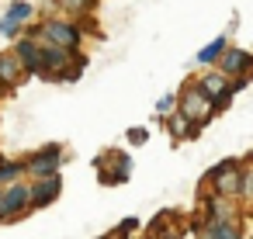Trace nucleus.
I'll return each mask as SVG.
<instances>
[{
    "instance_id": "1",
    "label": "nucleus",
    "mask_w": 253,
    "mask_h": 239,
    "mask_svg": "<svg viewBox=\"0 0 253 239\" xmlns=\"http://www.w3.org/2000/svg\"><path fill=\"white\" fill-rule=\"evenodd\" d=\"M177 108H180V111H184L191 121L205 125V121L215 115V108H218V104H215V101H211V97L201 90V83H191V87H184V94L177 97Z\"/></svg>"
},
{
    "instance_id": "2",
    "label": "nucleus",
    "mask_w": 253,
    "mask_h": 239,
    "mask_svg": "<svg viewBox=\"0 0 253 239\" xmlns=\"http://www.w3.org/2000/svg\"><path fill=\"white\" fill-rule=\"evenodd\" d=\"M32 39H39V42H52V45H63V49H80V39H84V32L77 28V25H70V21H45Z\"/></svg>"
},
{
    "instance_id": "3",
    "label": "nucleus",
    "mask_w": 253,
    "mask_h": 239,
    "mask_svg": "<svg viewBox=\"0 0 253 239\" xmlns=\"http://www.w3.org/2000/svg\"><path fill=\"white\" fill-rule=\"evenodd\" d=\"M198 83H201V90H205V94H208V97H211V101L222 108V104H225L232 94H239V87H243L246 80H229V73H222V70H211V73H205Z\"/></svg>"
},
{
    "instance_id": "4",
    "label": "nucleus",
    "mask_w": 253,
    "mask_h": 239,
    "mask_svg": "<svg viewBox=\"0 0 253 239\" xmlns=\"http://www.w3.org/2000/svg\"><path fill=\"white\" fill-rule=\"evenodd\" d=\"M208 177L215 180V191H218V194H225V198H232V194H239V191H243V173H239V163H236V159L218 163Z\"/></svg>"
},
{
    "instance_id": "5",
    "label": "nucleus",
    "mask_w": 253,
    "mask_h": 239,
    "mask_svg": "<svg viewBox=\"0 0 253 239\" xmlns=\"http://www.w3.org/2000/svg\"><path fill=\"white\" fill-rule=\"evenodd\" d=\"M246 66H253V56H250L246 49L229 45V49L218 56V70L229 73V77H236V80H246Z\"/></svg>"
},
{
    "instance_id": "6",
    "label": "nucleus",
    "mask_w": 253,
    "mask_h": 239,
    "mask_svg": "<svg viewBox=\"0 0 253 239\" xmlns=\"http://www.w3.org/2000/svg\"><path fill=\"white\" fill-rule=\"evenodd\" d=\"M14 52H18V59L25 63L28 73H39V77L45 73V59H42V42L39 39H18Z\"/></svg>"
},
{
    "instance_id": "7",
    "label": "nucleus",
    "mask_w": 253,
    "mask_h": 239,
    "mask_svg": "<svg viewBox=\"0 0 253 239\" xmlns=\"http://www.w3.org/2000/svg\"><path fill=\"white\" fill-rule=\"evenodd\" d=\"M201 239H243V232H239V222L236 218H229L225 211L215 208V218L208 222V229L201 232Z\"/></svg>"
},
{
    "instance_id": "8",
    "label": "nucleus",
    "mask_w": 253,
    "mask_h": 239,
    "mask_svg": "<svg viewBox=\"0 0 253 239\" xmlns=\"http://www.w3.org/2000/svg\"><path fill=\"white\" fill-rule=\"evenodd\" d=\"M25 204H32V187H25V184H11L4 191V198H0V211H4V218L25 211Z\"/></svg>"
},
{
    "instance_id": "9",
    "label": "nucleus",
    "mask_w": 253,
    "mask_h": 239,
    "mask_svg": "<svg viewBox=\"0 0 253 239\" xmlns=\"http://www.w3.org/2000/svg\"><path fill=\"white\" fill-rule=\"evenodd\" d=\"M25 77H28V70L18 59V52H0V87H18Z\"/></svg>"
},
{
    "instance_id": "10",
    "label": "nucleus",
    "mask_w": 253,
    "mask_h": 239,
    "mask_svg": "<svg viewBox=\"0 0 253 239\" xmlns=\"http://www.w3.org/2000/svg\"><path fill=\"white\" fill-rule=\"evenodd\" d=\"M59 156H63V149L59 146H45L42 153H35V156H28V170L35 173V177H49V173H56V166H59Z\"/></svg>"
},
{
    "instance_id": "11",
    "label": "nucleus",
    "mask_w": 253,
    "mask_h": 239,
    "mask_svg": "<svg viewBox=\"0 0 253 239\" xmlns=\"http://www.w3.org/2000/svg\"><path fill=\"white\" fill-rule=\"evenodd\" d=\"M56 194H59V173L39 177V184L32 187V204H35V208H42V204H49Z\"/></svg>"
},
{
    "instance_id": "12",
    "label": "nucleus",
    "mask_w": 253,
    "mask_h": 239,
    "mask_svg": "<svg viewBox=\"0 0 253 239\" xmlns=\"http://www.w3.org/2000/svg\"><path fill=\"white\" fill-rule=\"evenodd\" d=\"M163 125H167V132H170V135H173L177 142H180V139H191V135L198 132V128L191 125V118H187L184 111H177V115H170V118H163Z\"/></svg>"
},
{
    "instance_id": "13",
    "label": "nucleus",
    "mask_w": 253,
    "mask_h": 239,
    "mask_svg": "<svg viewBox=\"0 0 253 239\" xmlns=\"http://www.w3.org/2000/svg\"><path fill=\"white\" fill-rule=\"evenodd\" d=\"M225 49H229V42H225V35H218L215 42H208V45L198 52V63H205V66H208V63H218V56H222Z\"/></svg>"
},
{
    "instance_id": "14",
    "label": "nucleus",
    "mask_w": 253,
    "mask_h": 239,
    "mask_svg": "<svg viewBox=\"0 0 253 239\" xmlns=\"http://www.w3.org/2000/svg\"><path fill=\"white\" fill-rule=\"evenodd\" d=\"M32 11H35L32 4H25V0H14V4L7 7V14H4V18H7V21H14V25H21V21H28V18H32Z\"/></svg>"
},
{
    "instance_id": "15",
    "label": "nucleus",
    "mask_w": 253,
    "mask_h": 239,
    "mask_svg": "<svg viewBox=\"0 0 253 239\" xmlns=\"http://www.w3.org/2000/svg\"><path fill=\"white\" fill-rule=\"evenodd\" d=\"M28 166L25 163H0V180H14V177H21Z\"/></svg>"
},
{
    "instance_id": "16",
    "label": "nucleus",
    "mask_w": 253,
    "mask_h": 239,
    "mask_svg": "<svg viewBox=\"0 0 253 239\" xmlns=\"http://www.w3.org/2000/svg\"><path fill=\"white\" fill-rule=\"evenodd\" d=\"M63 11H73V14H84V11H94V0H59Z\"/></svg>"
},
{
    "instance_id": "17",
    "label": "nucleus",
    "mask_w": 253,
    "mask_h": 239,
    "mask_svg": "<svg viewBox=\"0 0 253 239\" xmlns=\"http://www.w3.org/2000/svg\"><path fill=\"white\" fill-rule=\"evenodd\" d=\"M0 32H4V35H21V25H14V21H7V18H0Z\"/></svg>"
},
{
    "instance_id": "18",
    "label": "nucleus",
    "mask_w": 253,
    "mask_h": 239,
    "mask_svg": "<svg viewBox=\"0 0 253 239\" xmlns=\"http://www.w3.org/2000/svg\"><path fill=\"white\" fill-rule=\"evenodd\" d=\"M239 194L253 198V170H246V173H243V191H239Z\"/></svg>"
},
{
    "instance_id": "19",
    "label": "nucleus",
    "mask_w": 253,
    "mask_h": 239,
    "mask_svg": "<svg viewBox=\"0 0 253 239\" xmlns=\"http://www.w3.org/2000/svg\"><path fill=\"white\" fill-rule=\"evenodd\" d=\"M173 104H177V97H173V94H167V97L156 104V111H160V115H163V111H173Z\"/></svg>"
},
{
    "instance_id": "20",
    "label": "nucleus",
    "mask_w": 253,
    "mask_h": 239,
    "mask_svg": "<svg viewBox=\"0 0 253 239\" xmlns=\"http://www.w3.org/2000/svg\"><path fill=\"white\" fill-rule=\"evenodd\" d=\"M128 139H132V142H146V132H142V128H132Z\"/></svg>"
},
{
    "instance_id": "21",
    "label": "nucleus",
    "mask_w": 253,
    "mask_h": 239,
    "mask_svg": "<svg viewBox=\"0 0 253 239\" xmlns=\"http://www.w3.org/2000/svg\"><path fill=\"white\" fill-rule=\"evenodd\" d=\"M167 239H180V236H173V232H170V236H167Z\"/></svg>"
},
{
    "instance_id": "22",
    "label": "nucleus",
    "mask_w": 253,
    "mask_h": 239,
    "mask_svg": "<svg viewBox=\"0 0 253 239\" xmlns=\"http://www.w3.org/2000/svg\"><path fill=\"white\" fill-rule=\"evenodd\" d=\"M0 198H4V194H0ZM0 218H4V211H0Z\"/></svg>"
}]
</instances>
